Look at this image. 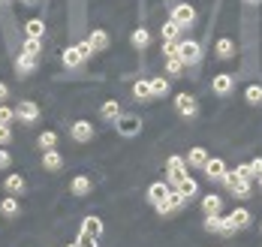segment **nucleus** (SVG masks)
I'll return each mask as SVG.
<instances>
[{
  "mask_svg": "<svg viewBox=\"0 0 262 247\" xmlns=\"http://www.w3.org/2000/svg\"><path fill=\"white\" fill-rule=\"evenodd\" d=\"M91 55H94V49H91V42L84 39V42H79V46H73V49L63 52V63H67V66H79L81 60H88Z\"/></svg>",
  "mask_w": 262,
  "mask_h": 247,
  "instance_id": "obj_1",
  "label": "nucleus"
},
{
  "mask_svg": "<svg viewBox=\"0 0 262 247\" xmlns=\"http://www.w3.org/2000/svg\"><path fill=\"white\" fill-rule=\"evenodd\" d=\"M178 55H181V60L187 66L190 63H199L202 60V46L196 39H184V42H178Z\"/></svg>",
  "mask_w": 262,
  "mask_h": 247,
  "instance_id": "obj_2",
  "label": "nucleus"
},
{
  "mask_svg": "<svg viewBox=\"0 0 262 247\" xmlns=\"http://www.w3.org/2000/svg\"><path fill=\"white\" fill-rule=\"evenodd\" d=\"M184 202H187V196H184V193L178 190V187H175V190L166 193V199H163V202L157 205V211H160V214H172V211L184 208Z\"/></svg>",
  "mask_w": 262,
  "mask_h": 247,
  "instance_id": "obj_3",
  "label": "nucleus"
},
{
  "mask_svg": "<svg viewBox=\"0 0 262 247\" xmlns=\"http://www.w3.org/2000/svg\"><path fill=\"white\" fill-rule=\"evenodd\" d=\"M232 87H235V76H232V73H217V76L211 79V91H214L217 97H229Z\"/></svg>",
  "mask_w": 262,
  "mask_h": 247,
  "instance_id": "obj_4",
  "label": "nucleus"
},
{
  "mask_svg": "<svg viewBox=\"0 0 262 247\" xmlns=\"http://www.w3.org/2000/svg\"><path fill=\"white\" fill-rule=\"evenodd\" d=\"M115 124H118V133H121V136H127V139H133V136H139V133H142V121H139L136 115H121Z\"/></svg>",
  "mask_w": 262,
  "mask_h": 247,
  "instance_id": "obj_5",
  "label": "nucleus"
},
{
  "mask_svg": "<svg viewBox=\"0 0 262 247\" xmlns=\"http://www.w3.org/2000/svg\"><path fill=\"white\" fill-rule=\"evenodd\" d=\"M166 175H169L172 184H181L184 178H187V160H184V157H169V163H166Z\"/></svg>",
  "mask_w": 262,
  "mask_h": 247,
  "instance_id": "obj_6",
  "label": "nucleus"
},
{
  "mask_svg": "<svg viewBox=\"0 0 262 247\" xmlns=\"http://www.w3.org/2000/svg\"><path fill=\"white\" fill-rule=\"evenodd\" d=\"M172 21H178L181 28L193 25V21H196V9H193L190 3H175V6H172Z\"/></svg>",
  "mask_w": 262,
  "mask_h": 247,
  "instance_id": "obj_7",
  "label": "nucleus"
},
{
  "mask_svg": "<svg viewBox=\"0 0 262 247\" xmlns=\"http://www.w3.org/2000/svg\"><path fill=\"white\" fill-rule=\"evenodd\" d=\"M226 226H229V235L238 232V229H247V226H250V211H247V208H235V211L226 217Z\"/></svg>",
  "mask_w": 262,
  "mask_h": 247,
  "instance_id": "obj_8",
  "label": "nucleus"
},
{
  "mask_svg": "<svg viewBox=\"0 0 262 247\" xmlns=\"http://www.w3.org/2000/svg\"><path fill=\"white\" fill-rule=\"evenodd\" d=\"M175 109H178V115H184V118H193V115L199 111V103H196V97H190V94H178V97H175Z\"/></svg>",
  "mask_w": 262,
  "mask_h": 247,
  "instance_id": "obj_9",
  "label": "nucleus"
},
{
  "mask_svg": "<svg viewBox=\"0 0 262 247\" xmlns=\"http://www.w3.org/2000/svg\"><path fill=\"white\" fill-rule=\"evenodd\" d=\"M70 136L76 139V142H91L94 139V124L91 121H76L70 127Z\"/></svg>",
  "mask_w": 262,
  "mask_h": 247,
  "instance_id": "obj_10",
  "label": "nucleus"
},
{
  "mask_svg": "<svg viewBox=\"0 0 262 247\" xmlns=\"http://www.w3.org/2000/svg\"><path fill=\"white\" fill-rule=\"evenodd\" d=\"M202 172L208 175L211 181H223V175H226L229 169H226V163H223L220 157H208V163H205V169H202Z\"/></svg>",
  "mask_w": 262,
  "mask_h": 247,
  "instance_id": "obj_11",
  "label": "nucleus"
},
{
  "mask_svg": "<svg viewBox=\"0 0 262 247\" xmlns=\"http://www.w3.org/2000/svg\"><path fill=\"white\" fill-rule=\"evenodd\" d=\"M15 118H21L25 124H33V121L39 118V106H36V103H30V100H21V103H18V109H15Z\"/></svg>",
  "mask_w": 262,
  "mask_h": 247,
  "instance_id": "obj_12",
  "label": "nucleus"
},
{
  "mask_svg": "<svg viewBox=\"0 0 262 247\" xmlns=\"http://www.w3.org/2000/svg\"><path fill=\"white\" fill-rule=\"evenodd\" d=\"M205 229L208 232H220V235H229L226 217H220V214H205Z\"/></svg>",
  "mask_w": 262,
  "mask_h": 247,
  "instance_id": "obj_13",
  "label": "nucleus"
},
{
  "mask_svg": "<svg viewBox=\"0 0 262 247\" xmlns=\"http://www.w3.org/2000/svg\"><path fill=\"white\" fill-rule=\"evenodd\" d=\"M208 163V151L205 148H190V154H187V166H193V169H205Z\"/></svg>",
  "mask_w": 262,
  "mask_h": 247,
  "instance_id": "obj_14",
  "label": "nucleus"
},
{
  "mask_svg": "<svg viewBox=\"0 0 262 247\" xmlns=\"http://www.w3.org/2000/svg\"><path fill=\"white\" fill-rule=\"evenodd\" d=\"M15 70H18V76H30L33 70H36V55H18V60H15Z\"/></svg>",
  "mask_w": 262,
  "mask_h": 247,
  "instance_id": "obj_15",
  "label": "nucleus"
},
{
  "mask_svg": "<svg viewBox=\"0 0 262 247\" xmlns=\"http://www.w3.org/2000/svg\"><path fill=\"white\" fill-rule=\"evenodd\" d=\"M81 232H88L91 238H97V241H100V235H103V220H100V217H84Z\"/></svg>",
  "mask_w": 262,
  "mask_h": 247,
  "instance_id": "obj_16",
  "label": "nucleus"
},
{
  "mask_svg": "<svg viewBox=\"0 0 262 247\" xmlns=\"http://www.w3.org/2000/svg\"><path fill=\"white\" fill-rule=\"evenodd\" d=\"M214 49H217V57H223V60H229V57H235V42H232L229 36H220Z\"/></svg>",
  "mask_w": 262,
  "mask_h": 247,
  "instance_id": "obj_17",
  "label": "nucleus"
},
{
  "mask_svg": "<svg viewBox=\"0 0 262 247\" xmlns=\"http://www.w3.org/2000/svg\"><path fill=\"white\" fill-rule=\"evenodd\" d=\"M42 166H46L49 172H60V166H63V157H60L54 148H49V151L42 154Z\"/></svg>",
  "mask_w": 262,
  "mask_h": 247,
  "instance_id": "obj_18",
  "label": "nucleus"
},
{
  "mask_svg": "<svg viewBox=\"0 0 262 247\" xmlns=\"http://www.w3.org/2000/svg\"><path fill=\"white\" fill-rule=\"evenodd\" d=\"M160 33H163V42H178V33H181V25L178 21H166L163 28H160Z\"/></svg>",
  "mask_w": 262,
  "mask_h": 247,
  "instance_id": "obj_19",
  "label": "nucleus"
},
{
  "mask_svg": "<svg viewBox=\"0 0 262 247\" xmlns=\"http://www.w3.org/2000/svg\"><path fill=\"white\" fill-rule=\"evenodd\" d=\"M88 42H91L94 52H105V49H108V33H105V30H94V33L88 36Z\"/></svg>",
  "mask_w": 262,
  "mask_h": 247,
  "instance_id": "obj_20",
  "label": "nucleus"
},
{
  "mask_svg": "<svg viewBox=\"0 0 262 247\" xmlns=\"http://www.w3.org/2000/svg\"><path fill=\"white\" fill-rule=\"evenodd\" d=\"M220 208H223V199H220L217 193H208V196L202 199V211H205V214H220Z\"/></svg>",
  "mask_w": 262,
  "mask_h": 247,
  "instance_id": "obj_21",
  "label": "nucleus"
},
{
  "mask_svg": "<svg viewBox=\"0 0 262 247\" xmlns=\"http://www.w3.org/2000/svg\"><path fill=\"white\" fill-rule=\"evenodd\" d=\"M166 193H169V187H166L163 181H157V184H151V187H148V199H151L154 205H160V202L166 199Z\"/></svg>",
  "mask_w": 262,
  "mask_h": 247,
  "instance_id": "obj_22",
  "label": "nucleus"
},
{
  "mask_svg": "<svg viewBox=\"0 0 262 247\" xmlns=\"http://www.w3.org/2000/svg\"><path fill=\"white\" fill-rule=\"evenodd\" d=\"M133 97H136V100H151V97H154L151 82H145V79H142V82H136V84H133Z\"/></svg>",
  "mask_w": 262,
  "mask_h": 247,
  "instance_id": "obj_23",
  "label": "nucleus"
},
{
  "mask_svg": "<svg viewBox=\"0 0 262 247\" xmlns=\"http://www.w3.org/2000/svg\"><path fill=\"white\" fill-rule=\"evenodd\" d=\"M229 193H232V196H238V199H247V196H250V181H244V178L238 175L235 184L229 187Z\"/></svg>",
  "mask_w": 262,
  "mask_h": 247,
  "instance_id": "obj_24",
  "label": "nucleus"
},
{
  "mask_svg": "<svg viewBox=\"0 0 262 247\" xmlns=\"http://www.w3.org/2000/svg\"><path fill=\"white\" fill-rule=\"evenodd\" d=\"M25 33L27 36H33V39H42V33H46V25L39 21V18H30L25 25Z\"/></svg>",
  "mask_w": 262,
  "mask_h": 247,
  "instance_id": "obj_25",
  "label": "nucleus"
},
{
  "mask_svg": "<svg viewBox=\"0 0 262 247\" xmlns=\"http://www.w3.org/2000/svg\"><path fill=\"white\" fill-rule=\"evenodd\" d=\"M175 187H178V190H181L184 196H187V199H193V196L199 193V184H196V178H190V175L184 178L181 184H175Z\"/></svg>",
  "mask_w": 262,
  "mask_h": 247,
  "instance_id": "obj_26",
  "label": "nucleus"
},
{
  "mask_svg": "<svg viewBox=\"0 0 262 247\" xmlns=\"http://www.w3.org/2000/svg\"><path fill=\"white\" fill-rule=\"evenodd\" d=\"M100 115H103L105 121H118V118H121V106H118L115 100H108V103H103V109H100Z\"/></svg>",
  "mask_w": 262,
  "mask_h": 247,
  "instance_id": "obj_27",
  "label": "nucleus"
},
{
  "mask_svg": "<svg viewBox=\"0 0 262 247\" xmlns=\"http://www.w3.org/2000/svg\"><path fill=\"white\" fill-rule=\"evenodd\" d=\"M187 66L181 60V55H172V57H166V70H169V76H181V70Z\"/></svg>",
  "mask_w": 262,
  "mask_h": 247,
  "instance_id": "obj_28",
  "label": "nucleus"
},
{
  "mask_svg": "<svg viewBox=\"0 0 262 247\" xmlns=\"http://www.w3.org/2000/svg\"><path fill=\"white\" fill-rule=\"evenodd\" d=\"M148 42H151V33H148L145 28H136V30H133V46H136V49H145Z\"/></svg>",
  "mask_w": 262,
  "mask_h": 247,
  "instance_id": "obj_29",
  "label": "nucleus"
},
{
  "mask_svg": "<svg viewBox=\"0 0 262 247\" xmlns=\"http://www.w3.org/2000/svg\"><path fill=\"white\" fill-rule=\"evenodd\" d=\"M244 100H247L250 106H259V103H262V87H259V84H250V87L244 91Z\"/></svg>",
  "mask_w": 262,
  "mask_h": 247,
  "instance_id": "obj_30",
  "label": "nucleus"
},
{
  "mask_svg": "<svg viewBox=\"0 0 262 247\" xmlns=\"http://www.w3.org/2000/svg\"><path fill=\"white\" fill-rule=\"evenodd\" d=\"M25 178H21V175H9V178H6V190L9 193H25Z\"/></svg>",
  "mask_w": 262,
  "mask_h": 247,
  "instance_id": "obj_31",
  "label": "nucleus"
},
{
  "mask_svg": "<svg viewBox=\"0 0 262 247\" xmlns=\"http://www.w3.org/2000/svg\"><path fill=\"white\" fill-rule=\"evenodd\" d=\"M91 193V181L84 178V175H79L76 181H73V196H88Z\"/></svg>",
  "mask_w": 262,
  "mask_h": 247,
  "instance_id": "obj_32",
  "label": "nucleus"
},
{
  "mask_svg": "<svg viewBox=\"0 0 262 247\" xmlns=\"http://www.w3.org/2000/svg\"><path fill=\"white\" fill-rule=\"evenodd\" d=\"M0 211H3L6 217H15V214H18V199H12V196L3 199V202H0Z\"/></svg>",
  "mask_w": 262,
  "mask_h": 247,
  "instance_id": "obj_33",
  "label": "nucleus"
},
{
  "mask_svg": "<svg viewBox=\"0 0 262 247\" xmlns=\"http://www.w3.org/2000/svg\"><path fill=\"white\" fill-rule=\"evenodd\" d=\"M39 52H42V39H33V36H27L25 55H36V57H39Z\"/></svg>",
  "mask_w": 262,
  "mask_h": 247,
  "instance_id": "obj_34",
  "label": "nucleus"
},
{
  "mask_svg": "<svg viewBox=\"0 0 262 247\" xmlns=\"http://www.w3.org/2000/svg\"><path fill=\"white\" fill-rule=\"evenodd\" d=\"M151 91H154V97H166L169 94V82L166 79H151Z\"/></svg>",
  "mask_w": 262,
  "mask_h": 247,
  "instance_id": "obj_35",
  "label": "nucleus"
},
{
  "mask_svg": "<svg viewBox=\"0 0 262 247\" xmlns=\"http://www.w3.org/2000/svg\"><path fill=\"white\" fill-rule=\"evenodd\" d=\"M54 145H57V136H54V133H42V136H39V148H42V151H49Z\"/></svg>",
  "mask_w": 262,
  "mask_h": 247,
  "instance_id": "obj_36",
  "label": "nucleus"
},
{
  "mask_svg": "<svg viewBox=\"0 0 262 247\" xmlns=\"http://www.w3.org/2000/svg\"><path fill=\"white\" fill-rule=\"evenodd\" d=\"M76 244H79V247H97V238H91L88 232H79V238H76Z\"/></svg>",
  "mask_w": 262,
  "mask_h": 247,
  "instance_id": "obj_37",
  "label": "nucleus"
},
{
  "mask_svg": "<svg viewBox=\"0 0 262 247\" xmlns=\"http://www.w3.org/2000/svg\"><path fill=\"white\" fill-rule=\"evenodd\" d=\"M12 118H15V109H9V106H3V103H0V124H9Z\"/></svg>",
  "mask_w": 262,
  "mask_h": 247,
  "instance_id": "obj_38",
  "label": "nucleus"
},
{
  "mask_svg": "<svg viewBox=\"0 0 262 247\" xmlns=\"http://www.w3.org/2000/svg\"><path fill=\"white\" fill-rule=\"evenodd\" d=\"M12 142V130H9V124H0V145H9Z\"/></svg>",
  "mask_w": 262,
  "mask_h": 247,
  "instance_id": "obj_39",
  "label": "nucleus"
},
{
  "mask_svg": "<svg viewBox=\"0 0 262 247\" xmlns=\"http://www.w3.org/2000/svg\"><path fill=\"white\" fill-rule=\"evenodd\" d=\"M163 55H166V57L178 55V42H163Z\"/></svg>",
  "mask_w": 262,
  "mask_h": 247,
  "instance_id": "obj_40",
  "label": "nucleus"
},
{
  "mask_svg": "<svg viewBox=\"0 0 262 247\" xmlns=\"http://www.w3.org/2000/svg\"><path fill=\"white\" fill-rule=\"evenodd\" d=\"M235 172H238V175H241V178H244V181H250V178H253V172H250V163H244V166H238Z\"/></svg>",
  "mask_w": 262,
  "mask_h": 247,
  "instance_id": "obj_41",
  "label": "nucleus"
},
{
  "mask_svg": "<svg viewBox=\"0 0 262 247\" xmlns=\"http://www.w3.org/2000/svg\"><path fill=\"white\" fill-rule=\"evenodd\" d=\"M250 172H253V178H259V175H262V157L250 160Z\"/></svg>",
  "mask_w": 262,
  "mask_h": 247,
  "instance_id": "obj_42",
  "label": "nucleus"
},
{
  "mask_svg": "<svg viewBox=\"0 0 262 247\" xmlns=\"http://www.w3.org/2000/svg\"><path fill=\"white\" fill-rule=\"evenodd\" d=\"M6 166H9V154L0 148V169H6Z\"/></svg>",
  "mask_w": 262,
  "mask_h": 247,
  "instance_id": "obj_43",
  "label": "nucleus"
},
{
  "mask_svg": "<svg viewBox=\"0 0 262 247\" xmlns=\"http://www.w3.org/2000/svg\"><path fill=\"white\" fill-rule=\"evenodd\" d=\"M6 97H9V91H6V84L0 82V103H3V100H6Z\"/></svg>",
  "mask_w": 262,
  "mask_h": 247,
  "instance_id": "obj_44",
  "label": "nucleus"
},
{
  "mask_svg": "<svg viewBox=\"0 0 262 247\" xmlns=\"http://www.w3.org/2000/svg\"><path fill=\"white\" fill-rule=\"evenodd\" d=\"M247 3H262V0H247Z\"/></svg>",
  "mask_w": 262,
  "mask_h": 247,
  "instance_id": "obj_45",
  "label": "nucleus"
},
{
  "mask_svg": "<svg viewBox=\"0 0 262 247\" xmlns=\"http://www.w3.org/2000/svg\"><path fill=\"white\" fill-rule=\"evenodd\" d=\"M25 3H36V0H25Z\"/></svg>",
  "mask_w": 262,
  "mask_h": 247,
  "instance_id": "obj_46",
  "label": "nucleus"
},
{
  "mask_svg": "<svg viewBox=\"0 0 262 247\" xmlns=\"http://www.w3.org/2000/svg\"><path fill=\"white\" fill-rule=\"evenodd\" d=\"M259 187H262V175H259Z\"/></svg>",
  "mask_w": 262,
  "mask_h": 247,
  "instance_id": "obj_47",
  "label": "nucleus"
},
{
  "mask_svg": "<svg viewBox=\"0 0 262 247\" xmlns=\"http://www.w3.org/2000/svg\"><path fill=\"white\" fill-rule=\"evenodd\" d=\"M0 3H9V0H0Z\"/></svg>",
  "mask_w": 262,
  "mask_h": 247,
  "instance_id": "obj_48",
  "label": "nucleus"
},
{
  "mask_svg": "<svg viewBox=\"0 0 262 247\" xmlns=\"http://www.w3.org/2000/svg\"><path fill=\"white\" fill-rule=\"evenodd\" d=\"M70 247H79V244H70Z\"/></svg>",
  "mask_w": 262,
  "mask_h": 247,
  "instance_id": "obj_49",
  "label": "nucleus"
}]
</instances>
